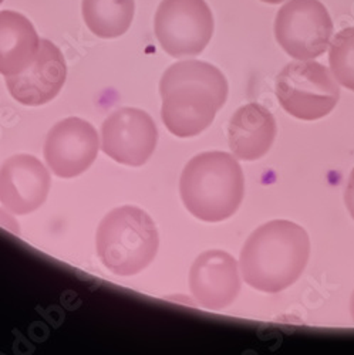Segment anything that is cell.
<instances>
[{
    "mask_svg": "<svg viewBox=\"0 0 354 355\" xmlns=\"http://www.w3.org/2000/svg\"><path fill=\"white\" fill-rule=\"evenodd\" d=\"M161 115L169 132L189 138L208 128L226 103L229 85L211 63L185 60L168 67L160 83Z\"/></svg>",
    "mask_w": 354,
    "mask_h": 355,
    "instance_id": "cell-1",
    "label": "cell"
},
{
    "mask_svg": "<svg viewBox=\"0 0 354 355\" xmlns=\"http://www.w3.org/2000/svg\"><path fill=\"white\" fill-rule=\"evenodd\" d=\"M309 257L307 232L298 223L278 219L249 236L241 252V272L255 290L279 293L301 279Z\"/></svg>",
    "mask_w": 354,
    "mask_h": 355,
    "instance_id": "cell-2",
    "label": "cell"
},
{
    "mask_svg": "<svg viewBox=\"0 0 354 355\" xmlns=\"http://www.w3.org/2000/svg\"><path fill=\"white\" fill-rule=\"evenodd\" d=\"M180 193L188 212L199 220H226L244 200V171L238 159L228 153L199 154L183 171Z\"/></svg>",
    "mask_w": 354,
    "mask_h": 355,
    "instance_id": "cell-3",
    "label": "cell"
},
{
    "mask_svg": "<svg viewBox=\"0 0 354 355\" xmlns=\"http://www.w3.org/2000/svg\"><path fill=\"white\" fill-rule=\"evenodd\" d=\"M97 254L117 276H134L149 268L160 248V236L149 214L135 206L111 211L100 223Z\"/></svg>",
    "mask_w": 354,
    "mask_h": 355,
    "instance_id": "cell-4",
    "label": "cell"
},
{
    "mask_svg": "<svg viewBox=\"0 0 354 355\" xmlns=\"http://www.w3.org/2000/svg\"><path fill=\"white\" fill-rule=\"evenodd\" d=\"M276 96L292 116L316 121L335 110L340 88L328 67L312 60H294L278 74Z\"/></svg>",
    "mask_w": 354,
    "mask_h": 355,
    "instance_id": "cell-5",
    "label": "cell"
},
{
    "mask_svg": "<svg viewBox=\"0 0 354 355\" xmlns=\"http://www.w3.org/2000/svg\"><path fill=\"white\" fill-rule=\"evenodd\" d=\"M214 27L205 0H162L154 19L161 47L175 58L201 54L212 39Z\"/></svg>",
    "mask_w": 354,
    "mask_h": 355,
    "instance_id": "cell-6",
    "label": "cell"
},
{
    "mask_svg": "<svg viewBox=\"0 0 354 355\" xmlns=\"http://www.w3.org/2000/svg\"><path fill=\"white\" fill-rule=\"evenodd\" d=\"M333 20L319 0H289L278 12L275 37L294 60H313L328 50Z\"/></svg>",
    "mask_w": 354,
    "mask_h": 355,
    "instance_id": "cell-7",
    "label": "cell"
},
{
    "mask_svg": "<svg viewBox=\"0 0 354 355\" xmlns=\"http://www.w3.org/2000/svg\"><path fill=\"white\" fill-rule=\"evenodd\" d=\"M158 130L153 118L138 108L111 112L101 125V150L127 166H141L155 151Z\"/></svg>",
    "mask_w": 354,
    "mask_h": 355,
    "instance_id": "cell-8",
    "label": "cell"
},
{
    "mask_svg": "<svg viewBox=\"0 0 354 355\" xmlns=\"http://www.w3.org/2000/svg\"><path fill=\"white\" fill-rule=\"evenodd\" d=\"M99 146L96 128L81 118L70 116L49 131L43 154L49 168L57 176L69 180L93 165Z\"/></svg>",
    "mask_w": 354,
    "mask_h": 355,
    "instance_id": "cell-9",
    "label": "cell"
},
{
    "mask_svg": "<svg viewBox=\"0 0 354 355\" xmlns=\"http://www.w3.org/2000/svg\"><path fill=\"white\" fill-rule=\"evenodd\" d=\"M238 261L224 250L199 254L189 272V288L203 309L212 311L229 307L241 293Z\"/></svg>",
    "mask_w": 354,
    "mask_h": 355,
    "instance_id": "cell-10",
    "label": "cell"
},
{
    "mask_svg": "<svg viewBox=\"0 0 354 355\" xmlns=\"http://www.w3.org/2000/svg\"><path fill=\"white\" fill-rule=\"evenodd\" d=\"M50 189L47 168L32 155H15L0 168V202L16 215L32 214L46 202Z\"/></svg>",
    "mask_w": 354,
    "mask_h": 355,
    "instance_id": "cell-11",
    "label": "cell"
},
{
    "mask_svg": "<svg viewBox=\"0 0 354 355\" xmlns=\"http://www.w3.org/2000/svg\"><path fill=\"white\" fill-rule=\"evenodd\" d=\"M67 77L66 60L50 40H40L36 60L16 76L6 77L10 96L23 105H43L51 101L63 88Z\"/></svg>",
    "mask_w": 354,
    "mask_h": 355,
    "instance_id": "cell-12",
    "label": "cell"
},
{
    "mask_svg": "<svg viewBox=\"0 0 354 355\" xmlns=\"http://www.w3.org/2000/svg\"><path fill=\"white\" fill-rule=\"evenodd\" d=\"M276 138V120L258 103L236 110L228 127L229 148L236 159L256 161L268 154Z\"/></svg>",
    "mask_w": 354,
    "mask_h": 355,
    "instance_id": "cell-13",
    "label": "cell"
},
{
    "mask_svg": "<svg viewBox=\"0 0 354 355\" xmlns=\"http://www.w3.org/2000/svg\"><path fill=\"white\" fill-rule=\"evenodd\" d=\"M40 37L33 23L13 10L0 12V74L16 76L39 54Z\"/></svg>",
    "mask_w": 354,
    "mask_h": 355,
    "instance_id": "cell-14",
    "label": "cell"
},
{
    "mask_svg": "<svg viewBox=\"0 0 354 355\" xmlns=\"http://www.w3.org/2000/svg\"><path fill=\"white\" fill-rule=\"evenodd\" d=\"M83 19L90 31L101 39L123 36L133 23L134 0H83Z\"/></svg>",
    "mask_w": 354,
    "mask_h": 355,
    "instance_id": "cell-15",
    "label": "cell"
},
{
    "mask_svg": "<svg viewBox=\"0 0 354 355\" xmlns=\"http://www.w3.org/2000/svg\"><path fill=\"white\" fill-rule=\"evenodd\" d=\"M330 70L344 88L354 92V26L339 32L329 50Z\"/></svg>",
    "mask_w": 354,
    "mask_h": 355,
    "instance_id": "cell-16",
    "label": "cell"
},
{
    "mask_svg": "<svg viewBox=\"0 0 354 355\" xmlns=\"http://www.w3.org/2000/svg\"><path fill=\"white\" fill-rule=\"evenodd\" d=\"M344 202L347 206V211L350 214V216L354 219V168L350 172L348 181H347V187H346V192H344Z\"/></svg>",
    "mask_w": 354,
    "mask_h": 355,
    "instance_id": "cell-17",
    "label": "cell"
},
{
    "mask_svg": "<svg viewBox=\"0 0 354 355\" xmlns=\"http://www.w3.org/2000/svg\"><path fill=\"white\" fill-rule=\"evenodd\" d=\"M260 2L268 3V5H279V3L286 2V0H260Z\"/></svg>",
    "mask_w": 354,
    "mask_h": 355,
    "instance_id": "cell-18",
    "label": "cell"
},
{
    "mask_svg": "<svg viewBox=\"0 0 354 355\" xmlns=\"http://www.w3.org/2000/svg\"><path fill=\"white\" fill-rule=\"evenodd\" d=\"M350 313H351V318L354 321V291H353L351 299H350Z\"/></svg>",
    "mask_w": 354,
    "mask_h": 355,
    "instance_id": "cell-19",
    "label": "cell"
},
{
    "mask_svg": "<svg viewBox=\"0 0 354 355\" xmlns=\"http://www.w3.org/2000/svg\"><path fill=\"white\" fill-rule=\"evenodd\" d=\"M3 2H5V0H0V5H2V3H3Z\"/></svg>",
    "mask_w": 354,
    "mask_h": 355,
    "instance_id": "cell-20",
    "label": "cell"
}]
</instances>
